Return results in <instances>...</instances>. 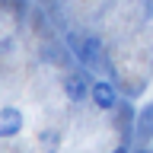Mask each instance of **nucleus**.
I'll list each match as a JSON object with an SVG mask.
<instances>
[{"mask_svg":"<svg viewBox=\"0 0 153 153\" xmlns=\"http://www.w3.org/2000/svg\"><path fill=\"white\" fill-rule=\"evenodd\" d=\"M137 134H140V137H150L153 134V105L143 108V118H140V124H137Z\"/></svg>","mask_w":153,"mask_h":153,"instance_id":"nucleus-6","label":"nucleus"},{"mask_svg":"<svg viewBox=\"0 0 153 153\" xmlns=\"http://www.w3.org/2000/svg\"><path fill=\"white\" fill-rule=\"evenodd\" d=\"M22 124H26V118H22V112H19L16 105L0 108V137H3V140H7V137L22 134Z\"/></svg>","mask_w":153,"mask_h":153,"instance_id":"nucleus-2","label":"nucleus"},{"mask_svg":"<svg viewBox=\"0 0 153 153\" xmlns=\"http://www.w3.org/2000/svg\"><path fill=\"white\" fill-rule=\"evenodd\" d=\"M134 153H153V150H150V147H140V150H134Z\"/></svg>","mask_w":153,"mask_h":153,"instance_id":"nucleus-8","label":"nucleus"},{"mask_svg":"<svg viewBox=\"0 0 153 153\" xmlns=\"http://www.w3.org/2000/svg\"><path fill=\"white\" fill-rule=\"evenodd\" d=\"M112 153H131V150H128V147H115Z\"/></svg>","mask_w":153,"mask_h":153,"instance_id":"nucleus-7","label":"nucleus"},{"mask_svg":"<svg viewBox=\"0 0 153 153\" xmlns=\"http://www.w3.org/2000/svg\"><path fill=\"white\" fill-rule=\"evenodd\" d=\"M76 54L86 67H99V57H102V38L99 35H86L80 45H76Z\"/></svg>","mask_w":153,"mask_h":153,"instance_id":"nucleus-3","label":"nucleus"},{"mask_svg":"<svg viewBox=\"0 0 153 153\" xmlns=\"http://www.w3.org/2000/svg\"><path fill=\"white\" fill-rule=\"evenodd\" d=\"M89 86H93V83H89L83 74H70L64 80V96H67V99H74V102H83L86 96H89Z\"/></svg>","mask_w":153,"mask_h":153,"instance_id":"nucleus-4","label":"nucleus"},{"mask_svg":"<svg viewBox=\"0 0 153 153\" xmlns=\"http://www.w3.org/2000/svg\"><path fill=\"white\" fill-rule=\"evenodd\" d=\"M89 99L96 102V108H115L118 105V89H115L108 80H96L93 86H89Z\"/></svg>","mask_w":153,"mask_h":153,"instance_id":"nucleus-1","label":"nucleus"},{"mask_svg":"<svg viewBox=\"0 0 153 153\" xmlns=\"http://www.w3.org/2000/svg\"><path fill=\"white\" fill-rule=\"evenodd\" d=\"M38 143H42L45 153H57V147H61V134H57V131H42V134H38Z\"/></svg>","mask_w":153,"mask_h":153,"instance_id":"nucleus-5","label":"nucleus"}]
</instances>
